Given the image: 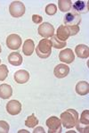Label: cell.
<instances>
[{"instance_id": "8", "label": "cell", "mask_w": 89, "mask_h": 133, "mask_svg": "<svg viewBox=\"0 0 89 133\" xmlns=\"http://www.w3.org/2000/svg\"><path fill=\"white\" fill-rule=\"evenodd\" d=\"M6 111L11 115H17L21 112V104L17 100H11L6 105Z\"/></svg>"}, {"instance_id": "10", "label": "cell", "mask_w": 89, "mask_h": 133, "mask_svg": "<svg viewBox=\"0 0 89 133\" xmlns=\"http://www.w3.org/2000/svg\"><path fill=\"white\" fill-rule=\"evenodd\" d=\"M70 72V67L66 64H63V63H61V64H58L57 66H55L54 71V76L58 79H62V78H65L67 75Z\"/></svg>"}, {"instance_id": "4", "label": "cell", "mask_w": 89, "mask_h": 133, "mask_svg": "<svg viewBox=\"0 0 89 133\" xmlns=\"http://www.w3.org/2000/svg\"><path fill=\"white\" fill-rule=\"evenodd\" d=\"M46 126L49 133H61L62 132V122L56 116H52L46 121Z\"/></svg>"}, {"instance_id": "11", "label": "cell", "mask_w": 89, "mask_h": 133, "mask_svg": "<svg viewBox=\"0 0 89 133\" xmlns=\"http://www.w3.org/2000/svg\"><path fill=\"white\" fill-rule=\"evenodd\" d=\"M13 78H14V81H16L18 84H24V83L29 81V71L25 70H20L14 73Z\"/></svg>"}, {"instance_id": "2", "label": "cell", "mask_w": 89, "mask_h": 133, "mask_svg": "<svg viewBox=\"0 0 89 133\" xmlns=\"http://www.w3.org/2000/svg\"><path fill=\"white\" fill-rule=\"evenodd\" d=\"M52 42L48 38H43L38 43V46L36 48V53L39 58L46 59L51 56L52 53Z\"/></svg>"}, {"instance_id": "26", "label": "cell", "mask_w": 89, "mask_h": 133, "mask_svg": "<svg viewBox=\"0 0 89 133\" xmlns=\"http://www.w3.org/2000/svg\"><path fill=\"white\" fill-rule=\"evenodd\" d=\"M9 132V124L5 121H0V133Z\"/></svg>"}, {"instance_id": "3", "label": "cell", "mask_w": 89, "mask_h": 133, "mask_svg": "<svg viewBox=\"0 0 89 133\" xmlns=\"http://www.w3.org/2000/svg\"><path fill=\"white\" fill-rule=\"evenodd\" d=\"M9 12L13 17L19 18L25 14V5L21 1H13L10 4Z\"/></svg>"}, {"instance_id": "18", "label": "cell", "mask_w": 89, "mask_h": 133, "mask_svg": "<svg viewBox=\"0 0 89 133\" xmlns=\"http://www.w3.org/2000/svg\"><path fill=\"white\" fill-rule=\"evenodd\" d=\"M56 37L61 41H66L69 38H70V33L69 30L65 25H61L59 28L57 29V33H56Z\"/></svg>"}, {"instance_id": "17", "label": "cell", "mask_w": 89, "mask_h": 133, "mask_svg": "<svg viewBox=\"0 0 89 133\" xmlns=\"http://www.w3.org/2000/svg\"><path fill=\"white\" fill-rule=\"evenodd\" d=\"M34 49H35L34 41L32 39H27L22 46V53H24L25 56H29L33 54Z\"/></svg>"}, {"instance_id": "9", "label": "cell", "mask_w": 89, "mask_h": 133, "mask_svg": "<svg viewBox=\"0 0 89 133\" xmlns=\"http://www.w3.org/2000/svg\"><path fill=\"white\" fill-rule=\"evenodd\" d=\"M59 59L65 63H71L75 60V55L70 48H65L60 52Z\"/></svg>"}, {"instance_id": "28", "label": "cell", "mask_w": 89, "mask_h": 133, "mask_svg": "<svg viewBox=\"0 0 89 133\" xmlns=\"http://www.w3.org/2000/svg\"><path fill=\"white\" fill-rule=\"evenodd\" d=\"M32 21L36 24H41L42 22H43V18L40 15H38V14H33L32 15Z\"/></svg>"}, {"instance_id": "23", "label": "cell", "mask_w": 89, "mask_h": 133, "mask_svg": "<svg viewBox=\"0 0 89 133\" xmlns=\"http://www.w3.org/2000/svg\"><path fill=\"white\" fill-rule=\"evenodd\" d=\"M8 68L6 65L0 64V81H4L8 76Z\"/></svg>"}, {"instance_id": "32", "label": "cell", "mask_w": 89, "mask_h": 133, "mask_svg": "<svg viewBox=\"0 0 89 133\" xmlns=\"http://www.w3.org/2000/svg\"><path fill=\"white\" fill-rule=\"evenodd\" d=\"M0 63H1V60H0Z\"/></svg>"}, {"instance_id": "12", "label": "cell", "mask_w": 89, "mask_h": 133, "mask_svg": "<svg viewBox=\"0 0 89 133\" xmlns=\"http://www.w3.org/2000/svg\"><path fill=\"white\" fill-rule=\"evenodd\" d=\"M72 12L77 14H86L88 12V2L76 1L72 5Z\"/></svg>"}, {"instance_id": "25", "label": "cell", "mask_w": 89, "mask_h": 133, "mask_svg": "<svg viewBox=\"0 0 89 133\" xmlns=\"http://www.w3.org/2000/svg\"><path fill=\"white\" fill-rule=\"evenodd\" d=\"M67 29L69 30V33H70V36H74L77 35V34L79 32V26L78 25H74V26H66Z\"/></svg>"}, {"instance_id": "19", "label": "cell", "mask_w": 89, "mask_h": 133, "mask_svg": "<svg viewBox=\"0 0 89 133\" xmlns=\"http://www.w3.org/2000/svg\"><path fill=\"white\" fill-rule=\"evenodd\" d=\"M71 0H59L58 1V7L61 12H68L71 10L72 6Z\"/></svg>"}, {"instance_id": "14", "label": "cell", "mask_w": 89, "mask_h": 133, "mask_svg": "<svg viewBox=\"0 0 89 133\" xmlns=\"http://www.w3.org/2000/svg\"><path fill=\"white\" fill-rule=\"evenodd\" d=\"M75 53L77 54L78 57L82 59H86L89 56V48L86 45H78L75 48Z\"/></svg>"}, {"instance_id": "15", "label": "cell", "mask_w": 89, "mask_h": 133, "mask_svg": "<svg viewBox=\"0 0 89 133\" xmlns=\"http://www.w3.org/2000/svg\"><path fill=\"white\" fill-rule=\"evenodd\" d=\"M76 92L79 96H86L89 93V84L87 81H79L76 85Z\"/></svg>"}, {"instance_id": "7", "label": "cell", "mask_w": 89, "mask_h": 133, "mask_svg": "<svg viewBox=\"0 0 89 133\" xmlns=\"http://www.w3.org/2000/svg\"><path fill=\"white\" fill-rule=\"evenodd\" d=\"M6 46L12 50H17L21 46V38L17 34H11L6 38Z\"/></svg>"}, {"instance_id": "22", "label": "cell", "mask_w": 89, "mask_h": 133, "mask_svg": "<svg viewBox=\"0 0 89 133\" xmlns=\"http://www.w3.org/2000/svg\"><path fill=\"white\" fill-rule=\"evenodd\" d=\"M89 111L88 110H85L84 112L81 114L80 116V120H78V123L82 124V125H86L88 126L89 124Z\"/></svg>"}, {"instance_id": "13", "label": "cell", "mask_w": 89, "mask_h": 133, "mask_svg": "<svg viewBox=\"0 0 89 133\" xmlns=\"http://www.w3.org/2000/svg\"><path fill=\"white\" fill-rule=\"evenodd\" d=\"M8 62L13 66H20L23 62V59L20 53L13 52L8 56Z\"/></svg>"}, {"instance_id": "27", "label": "cell", "mask_w": 89, "mask_h": 133, "mask_svg": "<svg viewBox=\"0 0 89 133\" xmlns=\"http://www.w3.org/2000/svg\"><path fill=\"white\" fill-rule=\"evenodd\" d=\"M76 127H77V130H78V131L79 132H88V126H86V125H82V124L80 123H77L76 124Z\"/></svg>"}, {"instance_id": "24", "label": "cell", "mask_w": 89, "mask_h": 133, "mask_svg": "<svg viewBox=\"0 0 89 133\" xmlns=\"http://www.w3.org/2000/svg\"><path fill=\"white\" fill-rule=\"evenodd\" d=\"M57 12V6L54 4H49L46 6V14L48 15H54Z\"/></svg>"}, {"instance_id": "5", "label": "cell", "mask_w": 89, "mask_h": 133, "mask_svg": "<svg viewBox=\"0 0 89 133\" xmlns=\"http://www.w3.org/2000/svg\"><path fill=\"white\" fill-rule=\"evenodd\" d=\"M63 22L65 26L78 25L81 22V16H80L79 14H77L71 11L70 13H68L64 16Z\"/></svg>"}, {"instance_id": "29", "label": "cell", "mask_w": 89, "mask_h": 133, "mask_svg": "<svg viewBox=\"0 0 89 133\" xmlns=\"http://www.w3.org/2000/svg\"><path fill=\"white\" fill-rule=\"evenodd\" d=\"M33 133H44V130L42 127H38L33 130Z\"/></svg>"}, {"instance_id": "16", "label": "cell", "mask_w": 89, "mask_h": 133, "mask_svg": "<svg viewBox=\"0 0 89 133\" xmlns=\"http://www.w3.org/2000/svg\"><path fill=\"white\" fill-rule=\"evenodd\" d=\"M13 95V89L8 84L0 85V97L2 99H8Z\"/></svg>"}, {"instance_id": "31", "label": "cell", "mask_w": 89, "mask_h": 133, "mask_svg": "<svg viewBox=\"0 0 89 133\" xmlns=\"http://www.w3.org/2000/svg\"><path fill=\"white\" fill-rule=\"evenodd\" d=\"M0 53H1V46H0Z\"/></svg>"}, {"instance_id": "30", "label": "cell", "mask_w": 89, "mask_h": 133, "mask_svg": "<svg viewBox=\"0 0 89 133\" xmlns=\"http://www.w3.org/2000/svg\"><path fill=\"white\" fill-rule=\"evenodd\" d=\"M18 132L21 133V132H28V131H27V130H19Z\"/></svg>"}, {"instance_id": "21", "label": "cell", "mask_w": 89, "mask_h": 133, "mask_svg": "<svg viewBox=\"0 0 89 133\" xmlns=\"http://www.w3.org/2000/svg\"><path fill=\"white\" fill-rule=\"evenodd\" d=\"M51 42H52V46H54V48H57V49H61V48H63L64 46H67V43L66 41H60L59 39L57 38L56 36H53L52 37V39H51Z\"/></svg>"}, {"instance_id": "1", "label": "cell", "mask_w": 89, "mask_h": 133, "mask_svg": "<svg viewBox=\"0 0 89 133\" xmlns=\"http://www.w3.org/2000/svg\"><path fill=\"white\" fill-rule=\"evenodd\" d=\"M78 122V114L74 109H68L61 114V122L66 129H71Z\"/></svg>"}, {"instance_id": "20", "label": "cell", "mask_w": 89, "mask_h": 133, "mask_svg": "<svg viewBox=\"0 0 89 133\" xmlns=\"http://www.w3.org/2000/svg\"><path fill=\"white\" fill-rule=\"evenodd\" d=\"M38 124V120L34 114H32L31 115L29 116L25 121V125L27 127H29V128H34V127H36Z\"/></svg>"}, {"instance_id": "6", "label": "cell", "mask_w": 89, "mask_h": 133, "mask_svg": "<svg viewBox=\"0 0 89 133\" xmlns=\"http://www.w3.org/2000/svg\"><path fill=\"white\" fill-rule=\"evenodd\" d=\"M38 34L41 37H43L44 38H48L50 37L54 36V28L52 24H50L49 22H43L40 24V26L38 27Z\"/></svg>"}]
</instances>
